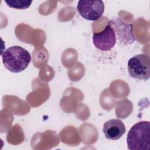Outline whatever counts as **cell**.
Instances as JSON below:
<instances>
[{"mask_svg":"<svg viewBox=\"0 0 150 150\" xmlns=\"http://www.w3.org/2000/svg\"><path fill=\"white\" fill-rule=\"evenodd\" d=\"M1 56L5 67L13 73H19L25 70L31 60L29 52L19 46L7 48Z\"/></svg>","mask_w":150,"mask_h":150,"instance_id":"obj_1","label":"cell"},{"mask_svg":"<svg viewBox=\"0 0 150 150\" xmlns=\"http://www.w3.org/2000/svg\"><path fill=\"white\" fill-rule=\"evenodd\" d=\"M127 147L130 150H148L150 147V123L141 121L135 124L127 137Z\"/></svg>","mask_w":150,"mask_h":150,"instance_id":"obj_2","label":"cell"},{"mask_svg":"<svg viewBox=\"0 0 150 150\" xmlns=\"http://www.w3.org/2000/svg\"><path fill=\"white\" fill-rule=\"evenodd\" d=\"M128 70L130 76L139 80H147L150 77V59L145 54H138L128 62Z\"/></svg>","mask_w":150,"mask_h":150,"instance_id":"obj_3","label":"cell"},{"mask_svg":"<svg viewBox=\"0 0 150 150\" xmlns=\"http://www.w3.org/2000/svg\"><path fill=\"white\" fill-rule=\"evenodd\" d=\"M77 9L84 19L95 21L102 16L104 11V4L102 1H79Z\"/></svg>","mask_w":150,"mask_h":150,"instance_id":"obj_4","label":"cell"},{"mask_svg":"<svg viewBox=\"0 0 150 150\" xmlns=\"http://www.w3.org/2000/svg\"><path fill=\"white\" fill-rule=\"evenodd\" d=\"M108 24L112 28L116 39L117 38L121 43L124 45L131 44L135 40L132 24L127 23L120 18H117L110 20Z\"/></svg>","mask_w":150,"mask_h":150,"instance_id":"obj_5","label":"cell"},{"mask_svg":"<svg viewBox=\"0 0 150 150\" xmlns=\"http://www.w3.org/2000/svg\"><path fill=\"white\" fill-rule=\"evenodd\" d=\"M93 42L95 47L100 50H111L116 43V36L114 29L108 24L101 32L93 33Z\"/></svg>","mask_w":150,"mask_h":150,"instance_id":"obj_6","label":"cell"},{"mask_svg":"<svg viewBox=\"0 0 150 150\" xmlns=\"http://www.w3.org/2000/svg\"><path fill=\"white\" fill-rule=\"evenodd\" d=\"M126 129L123 122L119 119H111L106 121L103 128L105 137L108 139L117 140L125 132Z\"/></svg>","mask_w":150,"mask_h":150,"instance_id":"obj_7","label":"cell"},{"mask_svg":"<svg viewBox=\"0 0 150 150\" xmlns=\"http://www.w3.org/2000/svg\"><path fill=\"white\" fill-rule=\"evenodd\" d=\"M5 3L10 8H13L18 9H25L28 8L32 1L27 0H8L5 1Z\"/></svg>","mask_w":150,"mask_h":150,"instance_id":"obj_8","label":"cell"}]
</instances>
